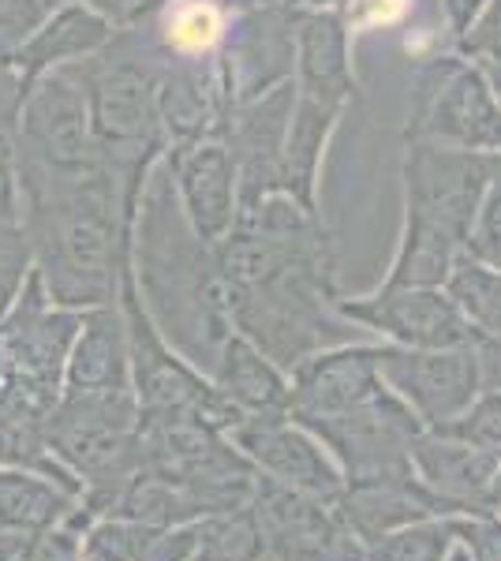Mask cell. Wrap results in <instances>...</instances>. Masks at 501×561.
<instances>
[{
    "instance_id": "obj_43",
    "label": "cell",
    "mask_w": 501,
    "mask_h": 561,
    "mask_svg": "<svg viewBox=\"0 0 501 561\" xmlns=\"http://www.w3.org/2000/svg\"><path fill=\"white\" fill-rule=\"evenodd\" d=\"M479 378L482 389H501V337H479Z\"/></svg>"
},
{
    "instance_id": "obj_20",
    "label": "cell",
    "mask_w": 501,
    "mask_h": 561,
    "mask_svg": "<svg viewBox=\"0 0 501 561\" xmlns=\"http://www.w3.org/2000/svg\"><path fill=\"white\" fill-rule=\"evenodd\" d=\"M386 386L378 375V348L344 345L307 356L288 382V415L296 423L341 415Z\"/></svg>"
},
{
    "instance_id": "obj_2",
    "label": "cell",
    "mask_w": 501,
    "mask_h": 561,
    "mask_svg": "<svg viewBox=\"0 0 501 561\" xmlns=\"http://www.w3.org/2000/svg\"><path fill=\"white\" fill-rule=\"evenodd\" d=\"M132 270L161 337L177 345L191 367H206L214 375L236 333L229 288L217 270L214 248L198 240L184 217L166 161L150 169L143 184L132 229Z\"/></svg>"
},
{
    "instance_id": "obj_39",
    "label": "cell",
    "mask_w": 501,
    "mask_h": 561,
    "mask_svg": "<svg viewBox=\"0 0 501 561\" xmlns=\"http://www.w3.org/2000/svg\"><path fill=\"white\" fill-rule=\"evenodd\" d=\"M460 53L468 60H494L501 65V0H490L479 20L460 34Z\"/></svg>"
},
{
    "instance_id": "obj_4",
    "label": "cell",
    "mask_w": 501,
    "mask_h": 561,
    "mask_svg": "<svg viewBox=\"0 0 501 561\" xmlns=\"http://www.w3.org/2000/svg\"><path fill=\"white\" fill-rule=\"evenodd\" d=\"M158 42L143 45L139 31H116L98 57L76 65L87 87L98 161L116 176L135 210L153 158L169 150L158 116Z\"/></svg>"
},
{
    "instance_id": "obj_40",
    "label": "cell",
    "mask_w": 501,
    "mask_h": 561,
    "mask_svg": "<svg viewBox=\"0 0 501 561\" xmlns=\"http://www.w3.org/2000/svg\"><path fill=\"white\" fill-rule=\"evenodd\" d=\"M453 536L464 539L476 561H501V520H494V513H482L471 520L453 517Z\"/></svg>"
},
{
    "instance_id": "obj_46",
    "label": "cell",
    "mask_w": 501,
    "mask_h": 561,
    "mask_svg": "<svg viewBox=\"0 0 501 561\" xmlns=\"http://www.w3.org/2000/svg\"><path fill=\"white\" fill-rule=\"evenodd\" d=\"M449 561H476V558H471V550L464 547V550H453V554H449Z\"/></svg>"
},
{
    "instance_id": "obj_24",
    "label": "cell",
    "mask_w": 501,
    "mask_h": 561,
    "mask_svg": "<svg viewBox=\"0 0 501 561\" xmlns=\"http://www.w3.org/2000/svg\"><path fill=\"white\" fill-rule=\"evenodd\" d=\"M349 94L333 90H311L296 83V108L285 139V165H281V192L315 210V184H318V161H322L326 139L333 124L341 121Z\"/></svg>"
},
{
    "instance_id": "obj_7",
    "label": "cell",
    "mask_w": 501,
    "mask_h": 561,
    "mask_svg": "<svg viewBox=\"0 0 501 561\" xmlns=\"http://www.w3.org/2000/svg\"><path fill=\"white\" fill-rule=\"evenodd\" d=\"M405 139L449 150L501 153V102L476 60L434 57L415 71Z\"/></svg>"
},
{
    "instance_id": "obj_45",
    "label": "cell",
    "mask_w": 501,
    "mask_h": 561,
    "mask_svg": "<svg viewBox=\"0 0 501 561\" xmlns=\"http://www.w3.org/2000/svg\"><path fill=\"white\" fill-rule=\"evenodd\" d=\"M206 4H217L225 12H251V8H262V4H273V0H206Z\"/></svg>"
},
{
    "instance_id": "obj_15",
    "label": "cell",
    "mask_w": 501,
    "mask_h": 561,
    "mask_svg": "<svg viewBox=\"0 0 501 561\" xmlns=\"http://www.w3.org/2000/svg\"><path fill=\"white\" fill-rule=\"evenodd\" d=\"M296 108V79L273 87L254 102L236 105L225 121L221 139L229 142L240 184V210L281 192V165H285V139Z\"/></svg>"
},
{
    "instance_id": "obj_33",
    "label": "cell",
    "mask_w": 501,
    "mask_h": 561,
    "mask_svg": "<svg viewBox=\"0 0 501 561\" xmlns=\"http://www.w3.org/2000/svg\"><path fill=\"white\" fill-rule=\"evenodd\" d=\"M453 542V520H419L363 547V561H442Z\"/></svg>"
},
{
    "instance_id": "obj_29",
    "label": "cell",
    "mask_w": 501,
    "mask_h": 561,
    "mask_svg": "<svg viewBox=\"0 0 501 561\" xmlns=\"http://www.w3.org/2000/svg\"><path fill=\"white\" fill-rule=\"evenodd\" d=\"M158 15L161 23L153 42L166 57H209L229 31V12L206 0H169Z\"/></svg>"
},
{
    "instance_id": "obj_38",
    "label": "cell",
    "mask_w": 501,
    "mask_h": 561,
    "mask_svg": "<svg viewBox=\"0 0 501 561\" xmlns=\"http://www.w3.org/2000/svg\"><path fill=\"white\" fill-rule=\"evenodd\" d=\"M45 15H49L45 0H0V65H15L20 49Z\"/></svg>"
},
{
    "instance_id": "obj_6",
    "label": "cell",
    "mask_w": 501,
    "mask_h": 561,
    "mask_svg": "<svg viewBox=\"0 0 501 561\" xmlns=\"http://www.w3.org/2000/svg\"><path fill=\"white\" fill-rule=\"evenodd\" d=\"M330 259H299L254 288H229L236 333L277 367L296 370L307 356L341 345L349 333L333 307Z\"/></svg>"
},
{
    "instance_id": "obj_17",
    "label": "cell",
    "mask_w": 501,
    "mask_h": 561,
    "mask_svg": "<svg viewBox=\"0 0 501 561\" xmlns=\"http://www.w3.org/2000/svg\"><path fill=\"white\" fill-rule=\"evenodd\" d=\"M172 169L177 198L198 240L217 248L236 229L240 217V184H236V161L225 139H203L191 147H172L166 153Z\"/></svg>"
},
{
    "instance_id": "obj_13",
    "label": "cell",
    "mask_w": 501,
    "mask_h": 561,
    "mask_svg": "<svg viewBox=\"0 0 501 561\" xmlns=\"http://www.w3.org/2000/svg\"><path fill=\"white\" fill-rule=\"evenodd\" d=\"M341 319L386 333L400 348H471L479 345L476 325L445 288H394L382 285L367 300H337Z\"/></svg>"
},
{
    "instance_id": "obj_9",
    "label": "cell",
    "mask_w": 501,
    "mask_h": 561,
    "mask_svg": "<svg viewBox=\"0 0 501 561\" xmlns=\"http://www.w3.org/2000/svg\"><path fill=\"white\" fill-rule=\"evenodd\" d=\"M299 427H307L318 442L333 449V457L344 468V483L415 472L412 446L423 434V420L389 386H382L375 397H367L349 412L307 420Z\"/></svg>"
},
{
    "instance_id": "obj_18",
    "label": "cell",
    "mask_w": 501,
    "mask_h": 561,
    "mask_svg": "<svg viewBox=\"0 0 501 561\" xmlns=\"http://www.w3.org/2000/svg\"><path fill=\"white\" fill-rule=\"evenodd\" d=\"M232 105L225 94L221 65L209 57H166L158 60V116L166 142L191 147L203 139H221Z\"/></svg>"
},
{
    "instance_id": "obj_27",
    "label": "cell",
    "mask_w": 501,
    "mask_h": 561,
    "mask_svg": "<svg viewBox=\"0 0 501 561\" xmlns=\"http://www.w3.org/2000/svg\"><path fill=\"white\" fill-rule=\"evenodd\" d=\"M87 561H195V524H166L105 517L83 539Z\"/></svg>"
},
{
    "instance_id": "obj_16",
    "label": "cell",
    "mask_w": 501,
    "mask_h": 561,
    "mask_svg": "<svg viewBox=\"0 0 501 561\" xmlns=\"http://www.w3.org/2000/svg\"><path fill=\"white\" fill-rule=\"evenodd\" d=\"M229 442L270 479L322 497L344 491V476L337 472V465L318 449L315 434L299 427L288 412H251L229 434Z\"/></svg>"
},
{
    "instance_id": "obj_32",
    "label": "cell",
    "mask_w": 501,
    "mask_h": 561,
    "mask_svg": "<svg viewBox=\"0 0 501 561\" xmlns=\"http://www.w3.org/2000/svg\"><path fill=\"white\" fill-rule=\"evenodd\" d=\"M26 87L15 65H0V210H23L15 150H20V108Z\"/></svg>"
},
{
    "instance_id": "obj_12",
    "label": "cell",
    "mask_w": 501,
    "mask_h": 561,
    "mask_svg": "<svg viewBox=\"0 0 501 561\" xmlns=\"http://www.w3.org/2000/svg\"><path fill=\"white\" fill-rule=\"evenodd\" d=\"M217 65L232 108L296 79V8L262 4L251 12H236Z\"/></svg>"
},
{
    "instance_id": "obj_3",
    "label": "cell",
    "mask_w": 501,
    "mask_h": 561,
    "mask_svg": "<svg viewBox=\"0 0 501 561\" xmlns=\"http://www.w3.org/2000/svg\"><path fill=\"white\" fill-rule=\"evenodd\" d=\"M498 153L449 150L408 139L405 147V240L386 285L394 288H445L487 195Z\"/></svg>"
},
{
    "instance_id": "obj_36",
    "label": "cell",
    "mask_w": 501,
    "mask_h": 561,
    "mask_svg": "<svg viewBox=\"0 0 501 561\" xmlns=\"http://www.w3.org/2000/svg\"><path fill=\"white\" fill-rule=\"evenodd\" d=\"M431 431L445 434V438L468 442V446L490 449V454H501V389H482L457 420L439 423Z\"/></svg>"
},
{
    "instance_id": "obj_8",
    "label": "cell",
    "mask_w": 501,
    "mask_h": 561,
    "mask_svg": "<svg viewBox=\"0 0 501 561\" xmlns=\"http://www.w3.org/2000/svg\"><path fill=\"white\" fill-rule=\"evenodd\" d=\"M83 311L53 307L42 277L31 274L23 296L0 319V389L53 412L64 397V367Z\"/></svg>"
},
{
    "instance_id": "obj_30",
    "label": "cell",
    "mask_w": 501,
    "mask_h": 561,
    "mask_svg": "<svg viewBox=\"0 0 501 561\" xmlns=\"http://www.w3.org/2000/svg\"><path fill=\"white\" fill-rule=\"evenodd\" d=\"M445 293L468 314L479 337H501V270L471 255H460L449 280H445Z\"/></svg>"
},
{
    "instance_id": "obj_47",
    "label": "cell",
    "mask_w": 501,
    "mask_h": 561,
    "mask_svg": "<svg viewBox=\"0 0 501 561\" xmlns=\"http://www.w3.org/2000/svg\"><path fill=\"white\" fill-rule=\"evenodd\" d=\"M498 510H501V502H498Z\"/></svg>"
},
{
    "instance_id": "obj_1",
    "label": "cell",
    "mask_w": 501,
    "mask_h": 561,
    "mask_svg": "<svg viewBox=\"0 0 501 561\" xmlns=\"http://www.w3.org/2000/svg\"><path fill=\"white\" fill-rule=\"evenodd\" d=\"M15 176L34 274L42 277L53 307L94 311L121 300L139 210L127 203L116 176L105 165L60 173L26 158H15Z\"/></svg>"
},
{
    "instance_id": "obj_10",
    "label": "cell",
    "mask_w": 501,
    "mask_h": 561,
    "mask_svg": "<svg viewBox=\"0 0 501 561\" xmlns=\"http://www.w3.org/2000/svg\"><path fill=\"white\" fill-rule=\"evenodd\" d=\"M266 561H363V542L337 510V497L259 476L251 497Z\"/></svg>"
},
{
    "instance_id": "obj_28",
    "label": "cell",
    "mask_w": 501,
    "mask_h": 561,
    "mask_svg": "<svg viewBox=\"0 0 501 561\" xmlns=\"http://www.w3.org/2000/svg\"><path fill=\"white\" fill-rule=\"evenodd\" d=\"M214 386L248 415L288 412V378L243 333H232V341L225 345L221 364L214 370Z\"/></svg>"
},
{
    "instance_id": "obj_22",
    "label": "cell",
    "mask_w": 501,
    "mask_h": 561,
    "mask_svg": "<svg viewBox=\"0 0 501 561\" xmlns=\"http://www.w3.org/2000/svg\"><path fill=\"white\" fill-rule=\"evenodd\" d=\"M113 38L116 23L109 20L102 8L87 4V0H68L57 12L45 15L38 31L26 38L20 57H15V71L23 76V87H31L45 71L98 57Z\"/></svg>"
},
{
    "instance_id": "obj_23",
    "label": "cell",
    "mask_w": 501,
    "mask_h": 561,
    "mask_svg": "<svg viewBox=\"0 0 501 561\" xmlns=\"http://www.w3.org/2000/svg\"><path fill=\"white\" fill-rule=\"evenodd\" d=\"M132 386V348L121 300L109 307L83 311L76 341L64 367V389L90 393V389H124Z\"/></svg>"
},
{
    "instance_id": "obj_14",
    "label": "cell",
    "mask_w": 501,
    "mask_h": 561,
    "mask_svg": "<svg viewBox=\"0 0 501 561\" xmlns=\"http://www.w3.org/2000/svg\"><path fill=\"white\" fill-rule=\"evenodd\" d=\"M378 375L423 420V427H439V423L457 420L482 393L476 345L439 352L382 345Z\"/></svg>"
},
{
    "instance_id": "obj_44",
    "label": "cell",
    "mask_w": 501,
    "mask_h": 561,
    "mask_svg": "<svg viewBox=\"0 0 501 561\" xmlns=\"http://www.w3.org/2000/svg\"><path fill=\"white\" fill-rule=\"evenodd\" d=\"M487 4H490V0H445V20H449L453 34L460 38V34L479 20V12Z\"/></svg>"
},
{
    "instance_id": "obj_42",
    "label": "cell",
    "mask_w": 501,
    "mask_h": 561,
    "mask_svg": "<svg viewBox=\"0 0 501 561\" xmlns=\"http://www.w3.org/2000/svg\"><path fill=\"white\" fill-rule=\"evenodd\" d=\"M408 12V0H355L349 8V26L360 31H375V26L397 23Z\"/></svg>"
},
{
    "instance_id": "obj_34",
    "label": "cell",
    "mask_w": 501,
    "mask_h": 561,
    "mask_svg": "<svg viewBox=\"0 0 501 561\" xmlns=\"http://www.w3.org/2000/svg\"><path fill=\"white\" fill-rule=\"evenodd\" d=\"M34 274L31 237L23 229V210H0V319L23 296Z\"/></svg>"
},
{
    "instance_id": "obj_5",
    "label": "cell",
    "mask_w": 501,
    "mask_h": 561,
    "mask_svg": "<svg viewBox=\"0 0 501 561\" xmlns=\"http://www.w3.org/2000/svg\"><path fill=\"white\" fill-rule=\"evenodd\" d=\"M143 409L135 386L64 389L60 404L49 415V454L83 483V510L90 517H109L127 479L143 468L139 442Z\"/></svg>"
},
{
    "instance_id": "obj_25",
    "label": "cell",
    "mask_w": 501,
    "mask_h": 561,
    "mask_svg": "<svg viewBox=\"0 0 501 561\" xmlns=\"http://www.w3.org/2000/svg\"><path fill=\"white\" fill-rule=\"evenodd\" d=\"M349 42V12H337V8H296V83L352 98L355 79Z\"/></svg>"
},
{
    "instance_id": "obj_26",
    "label": "cell",
    "mask_w": 501,
    "mask_h": 561,
    "mask_svg": "<svg viewBox=\"0 0 501 561\" xmlns=\"http://www.w3.org/2000/svg\"><path fill=\"white\" fill-rule=\"evenodd\" d=\"M79 505L83 497L53 479H38L26 468H0V531H53L64 524L87 531L90 513Z\"/></svg>"
},
{
    "instance_id": "obj_37",
    "label": "cell",
    "mask_w": 501,
    "mask_h": 561,
    "mask_svg": "<svg viewBox=\"0 0 501 561\" xmlns=\"http://www.w3.org/2000/svg\"><path fill=\"white\" fill-rule=\"evenodd\" d=\"M468 255L501 270V153L494 158V173H490L487 195H482L476 229L468 240Z\"/></svg>"
},
{
    "instance_id": "obj_19",
    "label": "cell",
    "mask_w": 501,
    "mask_h": 561,
    "mask_svg": "<svg viewBox=\"0 0 501 561\" xmlns=\"http://www.w3.org/2000/svg\"><path fill=\"white\" fill-rule=\"evenodd\" d=\"M415 476L442 497L449 513L482 517L501 502V454L445 438V434H419L412 446Z\"/></svg>"
},
{
    "instance_id": "obj_31",
    "label": "cell",
    "mask_w": 501,
    "mask_h": 561,
    "mask_svg": "<svg viewBox=\"0 0 501 561\" xmlns=\"http://www.w3.org/2000/svg\"><path fill=\"white\" fill-rule=\"evenodd\" d=\"M195 561H266L262 531L251 505L195 524Z\"/></svg>"
},
{
    "instance_id": "obj_41",
    "label": "cell",
    "mask_w": 501,
    "mask_h": 561,
    "mask_svg": "<svg viewBox=\"0 0 501 561\" xmlns=\"http://www.w3.org/2000/svg\"><path fill=\"white\" fill-rule=\"evenodd\" d=\"M169 0H94V8H102L109 20L116 23V31H135L139 23H147L150 15H158Z\"/></svg>"
},
{
    "instance_id": "obj_35",
    "label": "cell",
    "mask_w": 501,
    "mask_h": 561,
    "mask_svg": "<svg viewBox=\"0 0 501 561\" xmlns=\"http://www.w3.org/2000/svg\"><path fill=\"white\" fill-rule=\"evenodd\" d=\"M0 561H87L79 528L53 531H0Z\"/></svg>"
},
{
    "instance_id": "obj_11",
    "label": "cell",
    "mask_w": 501,
    "mask_h": 561,
    "mask_svg": "<svg viewBox=\"0 0 501 561\" xmlns=\"http://www.w3.org/2000/svg\"><path fill=\"white\" fill-rule=\"evenodd\" d=\"M34 165L60 169V173H83L102 165L90 128V102L87 87L76 65L53 68L26 87L20 108V150Z\"/></svg>"
},
{
    "instance_id": "obj_21",
    "label": "cell",
    "mask_w": 501,
    "mask_h": 561,
    "mask_svg": "<svg viewBox=\"0 0 501 561\" xmlns=\"http://www.w3.org/2000/svg\"><path fill=\"white\" fill-rule=\"evenodd\" d=\"M337 510L349 520L355 539L363 547L378 542L389 531H400L408 524L445 517L442 497L412 476H382V479H352L344 491L337 494Z\"/></svg>"
}]
</instances>
